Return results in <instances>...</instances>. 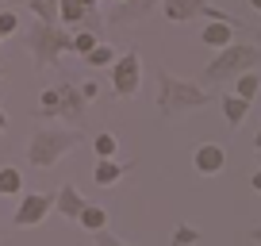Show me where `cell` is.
Listing matches in <instances>:
<instances>
[{
    "label": "cell",
    "mask_w": 261,
    "mask_h": 246,
    "mask_svg": "<svg viewBox=\"0 0 261 246\" xmlns=\"http://www.w3.org/2000/svg\"><path fill=\"white\" fill-rule=\"evenodd\" d=\"M42 212H46V200H42V196H31L23 208H19L16 223H23V227H27V223H39V219H42Z\"/></svg>",
    "instance_id": "cell-1"
},
{
    "label": "cell",
    "mask_w": 261,
    "mask_h": 246,
    "mask_svg": "<svg viewBox=\"0 0 261 246\" xmlns=\"http://www.w3.org/2000/svg\"><path fill=\"white\" fill-rule=\"evenodd\" d=\"M19 189V173L16 169H0V196L4 192H16Z\"/></svg>",
    "instance_id": "cell-2"
},
{
    "label": "cell",
    "mask_w": 261,
    "mask_h": 246,
    "mask_svg": "<svg viewBox=\"0 0 261 246\" xmlns=\"http://www.w3.org/2000/svg\"><path fill=\"white\" fill-rule=\"evenodd\" d=\"M8 31H16V16H12V12H0V35H8Z\"/></svg>",
    "instance_id": "cell-3"
},
{
    "label": "cell",
    "mask_w": 261,
    "mask_h": 246,
    "mask_svg": "<svg viewBox=\"0 0 261 246\" xmlns=\"http://www.w3.org/2000/svg\"><path fill=\"white\" fill-rule=\"evenodd\" d=\"M0 127H4V115H0Z\"/></svg>",
    "instance_id": "cell-4"
}]
</instances>
